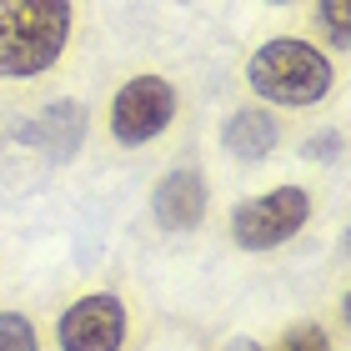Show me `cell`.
<instances>
[{
  "instance_id": "obj_3",
  "label": "cell",
  "mask_w": 351,
  "mask_h": 351,
  "mask_svg": "<svg viewBox=\"0 0 351 351\" xmlns=\"http://www.w3.org/2000/svg\"><path fill=\"white\" fill-rule=\"evenodd\" d=\"M176 110H181V95H176L166 75H131L125 86H116V95L106 106V131L116 146L136 151L171 131Z\"/></svg>"
},
{
  "instance_id": "obj_9",
  "label": "cell",
  "mask_w": 351,
  "mask_h": 351,
  "mask_svg": "<svg viewBox=\"0 0 351 351\" xmlns=\"http://www.w3.org/2000/svg\"><path fill=\"white\" fill-rule=\"evenodd\" d=\"M0 351H45L40 326L25 311H0Z\"/></svg>"
},
{
  "instance_id": "obj_2",
  "label": "cell",
  "mask_w": 351,
  "mask_h": 351,
  "mask_svg": "<svg viewBox=\"0 0 351 351\" xmlns=\"http://www.w3.org/2000/svg\"><path fill=\"white\" fill-rule=\"evenodd\" d=\"M246 86L266 106L311 110V106H322L331 95V86H337V60H331L316 40L276 36V40H266V45H256V51L246 56Z\"/></svg>"
},
{
  "instance_id": "obj_6",
  "label": "cell",
  "mask_w": 351,
  "mask_h": 351,
  "mask_svg": "<svg viewBox=\"0 0 351 351\" xmlns=\"http://www.w3.org/2000/svg\"><path fill=\"white\" fill-rule=\"evenodd\" d=\"M206 211H211V186L196 166H176L166 171L151 191V216L161 221L166 231H196Z\"/></svg>"
},
{
  "instance_id": "obj_12",
  "label": "cell",
  "mask_w": 351,
  "mask_h": 351,
  "mask_svg": "<svg viewBox=\"0 0 351 351\" xmlns=\"http://www.w3.org/2000/svg\"><path fill=\"white\" fill-rule=\"evenodd\" d=\"M226 351H261V346H256V341H231Z\"/></svg>"
},
{
  "instance_id": "obj_7",
  "label": "cell",
  "mask_w": 351,
  "mask_h": 351,
  "mask_svg": "<svg viewBox=\"0 0 351 351\" xmlns=\"http://www.w3.org/2000/svg\"><path fill=\"white\" fill-rule=\"evenodd\" d=\"M281 141H286V121L271 106H241L221 125V151L231 161H266Z\"/></svg>"
},
{
  "instance_id": "obj_10",
  "label": "cell",
  "mask_w": 351,
  "mask_h": 351,
  "mask_svg": "<svg viewBox=\"0 0 351 351\" xmlns=\"http://www.w3.org/2000/svg\"><path fill=\"white\" fill-rule=\"evenodd\" d=\"M316 21H322V36L337 51L351 45V0H316Z\"/></svg>"
},
{
  "instance_id": "obj_4",
  "label": "cell",
  "mask_w": 351,
  "mask_h": 351,
  "mask_svg": "<svg viewBox=\"0 0 351 351\" xmlns=\"http://www.w3.org/2000/svg\"><path fill=\"white\" fill-rule=\"evenodd\" d=\"M311 221V191L306 186H271L261 196H246L231 211V241L241 251H276L296 241L301 226Z\"/></svg>"
},
{
  "instance_id": "obj_1",
  "label": "cell",
  "mask_w": 351,
  "mask_h": 351,
  "mask_svg": "<svg viewBox=\"0 0 351 351\" xmlns=\"http://www.w3.org/2000/svg\"><path fill=\"white\" fill-rule=\"evenodd\" d=\"M75 40V0H0V81H40Z\"/></svg>"
},
{
  "instance_id": "obj_8",
  "label": "cell",
  "mask_w": 351,
  "mask_h": 351,
  "mask_svg": "<svg viewBox=\"0 0 351 351\" xmlns=\"http://www.w3.org/2000/svg\"><path fill=\"white\" fill-rule=\"evenodd\" d=\"M30 136H36L51 156L81 151V136H86V110H81V101H51V106L36 116Z\"/></svg>"
},
{
  "instance_id": "obj_5",
  "label": "cell",
  "mask_w": 351,
  "mask_h": 351,
  "mask_svg": "<svg viewBox=\"0 0 351 351\" xmlns=\"http://www.w3.org/2000/svg\"><path fill=\"white\" fill-rule=\"evenodd\" d=\"M125 341H131V306L116 291L75 296L56 322L60 351H125Z\"/></svg>"
},
{
  "instance_id": "obj_11",
  "label": "cell",
  "mask_w": 351,
  "mask_h": 351,
  "mask_svg": "<svg viewBox=\"0 0 351 351\" xmlns=\"http://www.w3.org/2000/svg\"><path fill=\"white\" fill-rule=\"evenodd\" d=\"M261 351H331V337H326V326L301 322V326H291V331H281L276 346H261Z\"/></svg>"
},
{
  "instance_id": "obj_13",
  "label": "cell",
  "mask_w": 351,
  "mask_h": 351,
  "mask_svg": "<svg viewBox=\"0 0 351 351\" xmlns=\"http://www.w3.org/2000/svg\"><path fill=\"white\" fill-rule=\"evenodd\" d=\"M266 5H296V0H266Z\"/></svg>"
}]
</instances>
